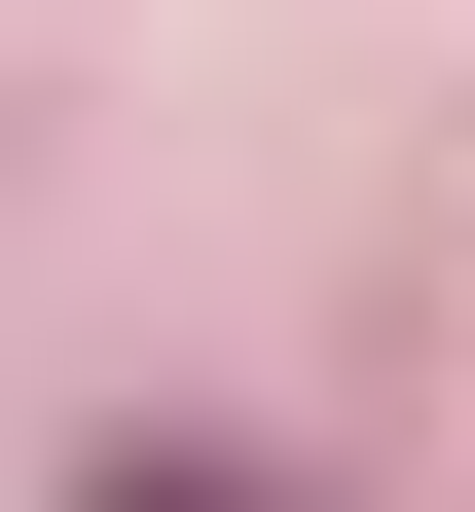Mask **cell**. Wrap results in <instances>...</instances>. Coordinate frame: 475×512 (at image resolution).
Segmentation results:
<instances>
[{"label":"cell","instance_id":"obj_1","mask_svg":"<svg viewBox=\"0 0 475 512\" xmlns=\"http://www.w3.org/2000/svg\"><path fill=\"white\" fill-rule=\"evenodd\" d=\"M74 512H256V476H220V439H110V476H74Z\"/></svg>","mask_w":475,"mask_h":512}]
</instances>
